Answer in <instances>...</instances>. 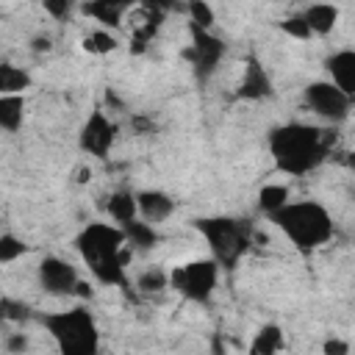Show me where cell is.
Segmentation results:
<instances>
[{"instance_id": "obj_14", "label": "cell", "mask_w": 355, "mask_h": 355, "mask_svg": "<svg viewBox=\"0 0 355 355\" xmlns=\"http://www.w3.org/2000/svg\"><path fill=\"white\" fill-rule=\"evenodd\" d=\"M305 25L311 33H330L336 28V19H338V8L330 6V3H313L305 8L302 14Z\"/></svg>"}, {"instance_id": "obj_33", "label": "cell", "mask_w": 355, "mask_h": 355, "mask_svg": "<svg viewBox=\"0 0 355 355\" xmlns=\"http://www.w3.org/2000/svg\"><path fill=\"white\" fill-rule=\"evenodd\" d=\"M214 355H225V344H222V338H219V336L214 338Z\"/></svg>"}, {"instance_id": "obj_22", "label": "cell", "mask_w": 355, "mask_h": 355, "mask_svg": "<svg viewBox=\"0 0 355 355\" xmlns=\"http://www.w3.org/2000/svg\"><path fill=\"white\" fill-rule=\"evenodd\" d=\"M83 47H86L89 53L105 55V53H111V50L116 47V39H114L108 31H94V33H89V36L83 39Z\"/></svg>"}, {"instance_id": "obj_32", "label": "cell", "mask_w": 355, "mask_h": 355, "mask_svg": "<svg viewBox=\"0 0 355 355\" xmlns=\"http://www.w3.org/2000/svg\"><path fill=\"white\" fill-rule=\"evenodd\" d=\"M33 50H36V53H42V50L47 53V50H50V39H47V36H36V39H33Z\"/></svg>"}, {"instance_id": "obj_9", "label": "cell", "mask_w": 355, "mask_h": 355, "mask_svg": "<svg viewBox=\"0 0 355 355\" xmlns=\"http://www.w3.org/2000/svg\"><path fill=\"white\" fill-rule=\"evenodd\" d=\"M116 139V125L103 114V111H94L83 130H80V147L89 153V155H97V158H105L111 144Z\"/></svg>"}, {"instance_id": "obj_20", "label": "cell", "mask_w": 355, "mask_h": 355, "mask_svg": "<svg viewBox=\"0 0 355 355\" xmlns=\"http://www.w3.org/2000/svg\"><path fill=\"white\" fill-rule=\"evenodd\" d=\"M28 83H31L28 72L11 64H0V94H19L22 89H28Z\"/></svg>"}, {"instance_id": "obj_7", "label": "cell", "mask_w": 355, "mask_h": 355, "mask_svg": "<svg viewBox=\"0 0 355 355\" xmlns=\"http://www.w3.org/2000/svg\"><path fill=\"white\" fill-rule=\"evenodd\" d=\"M305 100H308V105H311L319 116H324V119H330V122L347 119V116H349V108H352V97L344 94L338 86H333V83H327V80L311 83V86L305 89Z\"/></svg>"}, {"instance_id": "obj_28", "label": "cell", "mask_w": 355, "mask_h": 355, "mask_svg": "<svg viewBox=\"0 0 355 355\" xmlns=\"http://www.w3.org/2000/svg\"><path fill=\"white\" fill-rule=\"evenodd\" d=\"M324 355H349V344L344 338H327L322 347Z\"/></svg>"}, {"instance_id": "obj_10", "label": "cell", "mask_w": 355, "mask_h": 355, "mask_svg": "<svg viewBox=\"0 0 355 355\" xmlns=\"http://www.w3.org/2000/svg\"><path fill=\"white\" fill-rule=\"evenodd\" d=\"M39 280H42V288L47 294H72L75 283H78V272L72 263L50 255L39 266Z\"/></svg>"}, {"instance_id": "obj_4", "label": "cell", "mask_w": 355, "mask_h": 355, "mask_svg": "<svg viewBox=\"0 0 355 355\" xmlns=\"http://www.w3.org/2000/svg\"><path fill=\"white\" fill-rule=\"evenodd\" d=\"M50 336L55 338L61 355H97L100 347V333L89 311L83 308H69L58 311L42 319Z\"/></svg>"}, {"instance_id": "obj_30", "label": "cell", "mask_w": 355, "mask_h": 355, "mask_svg": "<svg viewBox=\"0 0 355 355\" xmlns=\"http://www.w3.org/2000/svg\"><path fill=\"white\" fill-rule=\"evenodd\" d=\"M6 347H8V352H14V355H22V352L28 349V338H25L22 333H14V336H8Z\"/></svg>"}, {"instance_id": "obj_6", "label": "cell", "mask_w": 355, "mask_h": 355, "mask_svg": "<svg viewBox=\"0 0 355 355\" xmlns=\"http://www.w3.org/2000/svg\"><path fill=\"white\" fill-rule=\"evenodd\" d=\"M216 275H219V266L214 261H191L186 266L172 269L169 283L183 297H189L194 302H208L216 288Z\"/></svg>"}, {"instance_id": "obj_16", "label": "cell", "mask_w": 355, "mask_h": 355, "mask_svg": "<svg viewBox=\"0 0 355 355\" xmlns=\"http://www.w3.org/2000/svg\"><path fill=\"white\" fill-rule=\"evenodd\" d=\"M122 233H125V244L130 250H150L158 241V233L153 230V225L136 222V219L128 222V225H122Z\"/></svg>"}, {"instance_id": "obj_12", "label": "cell", "mask_w": 355, "mask_h": 355, "mask_svg": "<svg viewBox=\"0 0 355 355\" xmlns=\"http://www.w3.org/2000/svg\"><path fill=\"white\" fill-rule=\"evenodd\" d=\"M239 94L247 97V100H261V97L272 94V80H269V75L263 72V67L255 58H250L247 67H244V78H241Z\"/></svg>"}, {"instance_id": "obj_8", "label": "cell", "mask_w": 355, "mask_h": 355, "mask_svg": "<svg viewBox=\"0 0 355 355\" xmlns=\"http://www.w3.org/2000/svg\"><path fill=\"white\" fill-rule=\"evenodd\" d=\"M222 53H225L222 39H216L214 33H208V31L191 25V47L186 50V58L191 61V67H194V72H197L200 80H205V78L216 69Z\"/></svg>"}, {"instance_id": "obj_18", "label": "cell", "mask_w": 355, "mask_h": 355, "mask_svg": "<svg viewBox=\"0 0 355 355\" xmlns=\"http://www.w3.org/2000/svg\"><path fill=\"white\" fill-rule=\"evenodd\" d=\"M130 6H125V3H111V0H97V3H86L83 6V11L89 14V17H94L97 22H103V25H119L122 22V14L128 11Z\"/></svg>"}, {"instance_id": "obj_27", "label": "cell", "mask_w": 355, "mask_h": 355, "mask_svg": "<svg viewBox=\"0 0 355 355\" xmlns=\"http://www.w3.org/2000/svg\"><path fill=\"white\" fill-rule=\"evenodd\" d=\"M280 28H283L288 36H297V39H308V36H311V31H308V25H305L302 17H288L286 22H280Z\"/></svg>"}, {"instance_id": "obj_1", "label": "cell", "mask_w": 355, "mask_h": 355, "mask_svg": "<svg viewBox=\"0 0 355 355\" xmlns=\"http://www.w3.org/2000/svg\"><path fill=\"white\" fill-rule=\"evenodd\" d=\"M78 250L100 283L125 286V266L130 258V247L125 244L122 227L94 222L78 236Z\"/></svg>"}, {"instance_id": "obj_17", "label": "cell", "mask_w": 355, "mask_h": 355, "mask_svg": "<svg viewBox=\"0 0 355 355\" xmlns=\"http://www.w3.org/2000/svg\"><path fill=\"white\" fill-rule=\"evenodd\" d=\"M22 111H25L22 94H0V128L3 130H19Z\"/></svg>"}, {"instance_id": "obj_11", "label": "cell", "mask_w": 355, "mask_h": 355, "mask_svg": "<svg viewBox=\"0 0 355 355\" xmlns=\"http://www.w3.org/2000/svg\"><path fill=\"white\" fill-rule=\"evenodd\" d=\"M327 69L333 75V86H338L344 94H355V53L338 50L327 58Z\"/></svg>"}, {"instance_id": "obj_2", "label": "cell", "mask_w": 355, "mask_h": 355, "mask_svg": "<svg viewBox=\"0 0 355 355\" xmlns=\"http://www.w3.org/2000/svg\"><path fill=\"white\" fill-rule=\"evenodd\" d=\"M327 144H330V136L324 130L313 125H300V122L283 125L269 136L275 164L288 175H305L316 169L327 155Z\"/></svg>"}, {"instance_id": "obj_25", "label": "cell", "mask_w": 355, "mask_h": 355, "mask_svg": "<svg viewBox=\"0 0 355 355\" xmlns=\"http://www.w3.org/2000/svg\"><path fill=\"white\" fill-rule=\"evenodd\" d=\"M189 14H191V25H197V28H202V31H208L211 22H214V11H211V6L202 3V0L189 3Z\"/></svg>"}, {"instance_id": "obj_31", "label": "cell", "mask_w": 355, "mask_h": 355, "mask_svg": "<svg viewBox=\"0 0 355 355\" xmlns=\"http://www.w3.org/2000/svg\"><path fill=\"white\" fill-rule=\"evenodd\" d=\"M72 294H78V297H83V300H86V297L92 300V297H94V288H92V286H89L86 280H78V283H75V291H72Z\"/></svg>"}, {"instance_id": "obj_3", "label": "cell", "mask_w": 355, "mask_h": 355, "mask_svg": "<svg viewBox=\"0 0 355 355\" xmlns=\"http://www.w3.org/2000/svg\"><path fill=\"white\" fill-rule=\"evenodd\" d=\"M269 219L300 247V250H313L333 236V219L319 202H286Z\"/></svg>"}, {"instance_id": "obj_5", "label": "cell", "mask_w": 355, "mask_h": 355, "mask_svg": "<svg viewBox=\"0 0 355 355\" xmlns=\"http://www.w3.org/2000/svg\"><path fill=\"white\" fill-rule=\"evenodd\" d=\"M197 230L205 236V241L214 252V263L225 266V269H233L236 261L250 247V236H247L244 225L236 219H227V216L197 219Z\"/></svg>"}, {"instance_id": "obj_23", "label": "cell", "mask_w": 355, "mask_h": 355, "mask_svg": "<svg viewBox=\"0 0 355 355\" xmlns=\"http://www.w3.org/2000/svg\"><path fill=\"white\" fill-rule=\"evenodd\" d=\"M169 286V275L161 272V269H147L141 277H139V288L144 294H153V291H164Z\"/></svg>"}, {"instance_id": "obj_13", "label": "cell", "mask_w": 355, "mask_h": 355, "mask_svg": "<svg viewBox=\"0 0 355 355\" xmlns=\"http://www.w3.org/2000/svg\"><path fill=\"white\" fill-rule=\"evenodd\" d=\"M175 202L164 194V191H139L136 194V211L150 222H164L172 214Z\"/></svg>"}, {"instance_id": "obj_26", "label": "cell", "mask_w": 355, "mask_h": 355, "mask_svg": "<svg viewBox=\"0 0 355 355\" xmlns=\"http://www.w3.org/2000/svg\"><path fill=\"white\" fill-rule=\"evenodd\" d=\"M28 316V308L22 302H14V300H0V319H11V322H19Z\"/></svg>"}, {"instance_id": "obj_21", "label": "cell", "mask_w": 355, "mask_h": 355, "mask_svg": "<svg viewBox=\"0 0 355 355\" xmlns=\"http://www.w3.org/2000/svg\"><path fill=\"white\" fill-rule=\"evenodd\" d=\"M288 202V189L286 186H263L261 189V194H258V205H261V211H266V214H275L277 208H283Z\"/></svg>"}, {"instance_id": "obj_24", "label": "cell", "mask_w": 355, "mask_h": 355, "mask_svg": "<svg viewBox=\"0 0 355 355\" xmlns=\"http://www.w3.org/2000/svg\"><path fill=\"white\" fill-rule=\"evenodd\" d=\"M22 252H25V244H22L17 236H11V233L0 236V263H11V261H17Z\"/></svg>"}, {"instance_id": "obj_19", "label": "cell", "mask_w": 355, "mask_h": 355, "mask_svg": "<svg viewBox=\"0 0 355 355\" xmlns=\"http://www.w3.org/2000/svg\"><path fill=\"white\" fill-rule=\"evenodd\" d=\"M280 347H283V333H280V327L266 324V327H261V330H258V336H255V341H252L250 355H275Z\"/></svg>"}, {"instance_id": "obj_29", "label": "cell", "mask_w": 355, "mask_h": 355, "mask_svg": "<svg viewBox=\"0 0 355 355\" xmlns=\"http://www.w3.org/2000/svg\"><path fill=\"white\" fill-rule=\"evenodd\" d=\"M44 11L61 19V17H67V14L72 11V3H67V0H61V3H55V0H44Z\"/></svg>"}, {"instance_id": "obj_15", "label": "cell", "mask_w": 355, "mask_h": 355, "mask_svg": "<svg viewBox=\"0 0 355 355\" xmlns=\"http://www.w3.org/2000/svg\"><path fill=\"white\" fill-rule=\"evenodd\" d=\"M108 214H111V219L114 222H119V227L122 225H128V222H133L136 219V194H130V191H114L111 197H108Z\"/></svg>"}]
</instances>
